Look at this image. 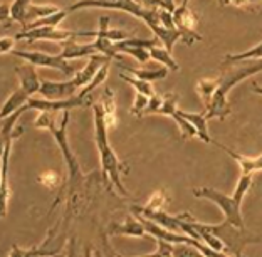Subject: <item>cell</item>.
<instances>
[{"label":"cell","instance_id":"8","mask_svg":"<svg viewBox=\"0 0 262 257\" xmlns=\"http://www.w3.org/2000/svg\"><path fill=\"white\" fill-rule=\"evenodd\" d=\"M173 20L175 27L182 32V40L187 46H192L196 40H202V35L196 32L199 26V17L188 5H180L173 10Z\"/></svg>","mask_w":262,"mask_h":257},{"label":"cell","instance_id":"6","mask_svg":"<svg viewBox=\"0 0 262 257\" xmlns=\"http://www.w3.org/2000/svg\"><path fill=\"white\" fill-rule=\"evenodd\" d=\"M12 54H14L15 57L27 61L29 64L37 66V68L56 69V71H59V73H62L64 76H68V77H73L77 73V69L69 64V61L62 56L61 52L56 54V56L40 52V51H14Z\"/></svg>","mask_w":262,"mask_h":257},{"label":"cell","instance_id":"18","mask_svg":"<svg viewBox=\"0 0 262 257\" xmlns=\"http://www.w3.org/2000/svg\"><path fill=\"white\" fill-rule=\"evenodd\" d=\"M31 98V94H29L26 89H22L19 86V89H15L14 93L10 94V96L5 99V103L2 106V113H0V116L5 118V116H10L12 113L19 111L22 106H26V103Z\"/></svg>","mask_w":262,"mask_h":257},{"label":"cell","instance_id":"10","mask_svg":"<svg viewBox=\"0 0 262 257\" xmlns=\"http://www.w3.org/2000/svg\"><path fill=\"white\" fill-rule=\"evenodd\" d=\"M81 91L79 86L76 84L74 77H71L68 81H42L39 94L47 99H66L71 96H76V93Z\"/></svg>","mask_w":262,"mask_h":257},{"label":"cell","instance_id":"31","mask_svg":"<svg viewBox=\"0 0 262 257\" xmlns=\"http://www.w3.org/2000/svg\"><path fill=\"white\" fill-rule=\"evenodd\" d=\"M15 37H2L0 40V52L2 54H9L15 51Z\"/></svg>","mask_w":262,"mask_h":257},{"label":"cell","instance_id":"14","mask_svg":"<svg viewBox=\"0 0 262 257\" xmlns=\"http://www.w3.org/2000/svg\"><path fill=\"white\" fill-rule=\"evenodd\" d=\"M110 235H129V237H148L150 234L146 232L141 219L138 215H129L123 224H115L111 227Z\"/></svg>","mask_w":262,"mask_h":257},{"label":"cell","instance_id":"3","mask_svg":"<svg viewBox=\"0 0 262 257\" xmlns=\"http://www.w3.org/2000/svg\"><path fill=\"white\" fill-rule=\"evenodd\" d=\"M202 229H205L208 232H212L213 235H217L220 241H222L225 246H227L229 255H242L246 247L249 244H255L259 242L257 237H254L251 232L246 230V227H237L234 224L224 220L222 224H204L199 222Z\"/></svg>","mask_w":262,"mask_h":257},{"label":"cell","instance_id":"13","mask_svg":"<svg viewBox=\"0 0 262 257\" xmlns=\"http://www.w3.org/2000/svg\"><path fill=\"white\" fill-rule=\"evenodd\" d=\"M37 66L34 64H29V66H17L15 68V73L17 77H19V84L22 89L34 96L35 93L40 91V86H42V81L39 79V74H37Z\"/></svg>","mask_w":262,"mask_h":257},{"label":"cell","instance_id":"1","mask_svg":"<svg viewBox=\"0 0 262 257\" xmlns=\"http://www.w3.org/2000/svg\"><path fill=\"white\" fill-rule=\"evenodd\" d=\"M94 111V140H96L99 158H101V170H103V178L106 183H113L121 195L128 197V190L121 182V161L118 155L113 150L108 140V124H106L104 110L101 103L93 104Z\"/></svg>","mask_w":262,"mask_h":257},{"label":"cell","instance_id":"32","mask_svg":"<svg viewBox=\"0 0 262 257\" xmlns=\"http://www.w3.org/2000/svg\"><path fill=\"white\" fill-rule=\"evenodd\" d=\"M252 91H254V93H257V94H260V96H262V86L255 84V82L252 84Z\"/></svg>","mask_w":262,"mask_h":257},{"label":"cell","instance_id":"16","mask_svg":"<svg viewBox=\"0 0 262 257\" xmlns=\"http://www.w3.org/2000/svg\"><path fill=\"white\" fill-rule=\"evenodd\" d=\"M61 44V54L68 59H79V57H91L94 54H98L96 47H94L93 42L89 44H77L74 39H68L62 40Z\"/></svg>","mask_w":262,"mask_h":257},{"label":"cell","instance_id":"22","mask_svg":"<svg viewBox=\"0 0 262 257\" xmlns=\"http://www.w3.org/2000/svg\"><path fill=\"white\" fill-rule=\"evenodd\" d=\"M255 59H262V40L251 47L249 51H244L239 54H227L224 59V66H232V64H239L244 61H255Z\"/></svg>","mask_w":262,"mask_h":257},{"label":"cell","instance_id":"24","mask_svg":"<svg viewBox=\"0 0 262 257\" xmlns=\"http://www.w3.org/2000/svg\"><path fill=\"white\" fill-rule=\"evenodd\" d=\"M220 82H222V77H219V79H208L207 77V79H200L196 82V91H199V96L204 106H207L208 101L215 94V91L220 88Z\"/></svg>","mask_w":262,"mask_h":257},{"label":"cell","instance_id":"7","mask_svg":"<svg viewBox=\"0 0 262 257\" xmlns=\"http://www.w3.org/2000/svg\"><path fill=\"white\" fill-rule=\"evenodd\" d=\"M88 96H82V94L77 93L76 96L66 98V99H47V98H34L31 96L26 106H22L20 110L26 113L29 110H35L40 113H61L66 110H73V108H79L86 103Z\"/></svg>","mask_w":262,"mask_h":257},{"label":"cell","instance_id":"11","mask_svg":"<svg viewBox=\"0 0 262 257\" xmlns=\"http://www.w3.org/2000/svg\"><path fill=\"white\" fill-rule=\"evenodd\" d=\"M10 138H2V175H0V195H2V217L7 215L9 208V199H10V188H9V160H10V148H12Z\"/></svg>","mask_w":262,"mask_h":257},{"label":"cell","instance_id":"2","mask_svg":"<svg viewBox=\"0 0 262 257\" xmlns=\"http://www.w3.org/2000/svg\"><path fill=\"white\" fill-rule=\"evenodd\" d=\"M68 124H69V110L61 111V118L59 119L56 118V113H40L37 119H35V126L49 131V133L54 136L59 148H61V153L69 172L71 192H74L77 188V185L82 180V172H81V165H79V161H77L76 155L71 150V145L68 140Z\"/></svg>","mask_w":262,"mask_h":257},{"label":"cell","instance_id":"27","mask_svg":"<svg viewBox=\"0 0 262 257\" xmlns=\"http://www.w3.org/2000/svg\"><path fill=\"white\" fill-rule=\"evenodd\" d=\"M120 79L126 81L128 84L133 86L136 89V93L146 94V96H155V91H153L150 81L140 79V77H136V76H128V74H124V73H120Z\"/></svg>","mask_w":262,"mask_h":257},{"label":"cell","instance_id":"20","mask_svg":"<svg viewBox=\"0 0 262 257\" xmlns=\"http://www.w3.org/2000/svg\"><path fill=\"white\" fill-rule=\"evenodd\" d=\"M150 54H151L153 61L160 62L162 66H165V68H168L170 71H173V73H177V71L180 69V66H178L177 59H173V56H171V51L166 49L163 44H162V47H160L158 44L150 47Z\"/></svg>","mask_w":262,"mask_h":257},{"label":"cell","instance_id":"12","mask_svg":"<svg viewBox=\"0 0 262 257\" xmlns=\"http://www.w3.org/2000/svg\"><path fill=\"white\" fill-rule=\"evenodd\" d=\"M110 61H111V57L104 56V54H94V56L89 57V61L84 68H82L81 71H77V73L73 76L76 84L79 86V89L86 88L89 82L93 81V77L98 74V71L103 68L104 64H108Z\"/></svg>","mask_w":262,"mask_h":257},{"label":"cell","instance_id":"29","mask_svg":"<svg viewBox=\"0 0 262 257\" xmlns=\"http://www.w3.org/2000/svg\"><path fill=\"white\" fill-rule=\"evenodd\" d=\"M138 2L143 4L148 9H166L170 12H173L177 9L173 0H138Z\"/></svg>","mask_w":262,"mask_h":257},{"label":"cell","instance_id":"9","mask_svg":"<svg viewBox=\"0 0 262 257\" xmlns=\"http://www.w3.org/2000/svg\"><path fill=\"white\" fill-rule=\"evenodd\" d=\"M257 73H262V59H255V61H244L242 66L229 71V73H225L222 76V82H220L219 91H222L224 94H229V91L235 84H239V82L249 79V77H252Z\"/></svg>","mask_w":262,"mask_h":257},{"label":"cell","instance_id":"25","mask_svg":"<svg viewBox=\"0 0 262 257\" xmlns=\"http://www.w3.org/2000/svg\"><path fill=\"white\" fill-rule=\"evenodd\" d=\"M32 4V0H14L10 4V20L26 26V15L29 10V5Z\"/></svg>","mask_w":262,"mask_h":257},{"label":"cell","instance_id":"15","mask_svg":"<svg viewBox=\"0 0 262 257\" xmlns=\"http://www.w3.org/2000/svg\"><path fill=\"white\" fill-rule=\"evenodd\" d=\"M230 104L227 101V94H224L222 91H215V94L212 96V99L208 101V104L205 106V115L208 119H225L230 115Z\"/></svg>","mask_w":262,"mask_h":257},{"label":"cell","instance_id":"21","mask_svg":"<svg viewBox=\"0 0 262 257\" xmlns=\"http://www.w3.org/2000/svg\"><path fill=\"white\" fill-rule=\"evenodd\" d=\"M57 10H61V9H59L57 5H52V4H44V5L31 4V5H29L27 15H26V26H24L22 29L29 27L32 22L42 19V17H47V15H51V14H56Z\"/></svg>","mask_w":262,"mask_h":257},{"label":"cell","instance_id":"17","mask_svg":"<svg viewBox=\"0 0 262 257\" xmlns=\"http://www.w3.org/2000/svg\"><path fill=\"white\" fill-rule=\"evenodd\" d=\"M215 145H217V143H215ZM217 146L220 148V150H224L225 153H227L229 157L234 158L237 163H239L242 173H252V175H254L255 172L262 170V155H259V157H244V155L230 150V148L224 146V145H217Z\"/></svg>","mask_w":262,"mask_h":257},{"label":"cell","instance_id":"19","mask_svg":"<svg viewBox=\"0 0 262 257\" xmlns=\"http://www.w3.org/2000/svg\"><path fill=\"white\" fill-rule=\"evenodd\" d=\"M180 113L196 128V133H199L200 140H204L205 143H213L210 135H208V128H207L208 118H207L205 113H187V111H182V110H180Z\"/></svg>","mask_w":262,"mask_h":257},{"label":"cell","instance_id":"35","mask_svg":"<svg viewBox=\"0 0 262 257\" xmlns=\"http://www.w3.org/2000/svg\"><path fill=\"white\" fill-rule=\"evenodd\" d=\"M190 0H182V5H188Z\"/></svg>","mask_w":262,"mask_h":257},{"label":"cell","instance_id":"28","mask_svg":"<svg viewBox=\"0 0 262 257\" xmlns=\"http://www.w3.org/2000/svg\"><path fill=\"white\" fill-rule=\"evenodd\" d=\"M101 106L104 110V116H106V124L108 126H113L116 123V103H115V98H113V93L110 89H106L103 101H101Z\"/></svg>","mask_w":262,"mask_h":257},{"label":"cell","instance_id":"33","mask_svg":"<svg viewBox=\"0 0 262 257\" xmlns=\"http://www.w3.org/2000/svg\"><path fill=\"white\" fill-rule=\"evenodd\" d=\"M217 2H219L220 5H230L232 0H217Z\"/></svg>","mask_w":262,"mask_h":257},{"label":"cell","instance_id":"30","mask_svg":"<svg viewBox=\"0 0 262 257\" xmlns=\"http://www.w3.org/2000/svg\"><path fill=\"white\" fill-rule=\"evenodd\" d=\"M166 197H165V192H157V194H153V197L150 200H148V204L146 207H150V208H163L166 205Z\"/></svg>","mask_w":262,"mask_h":257},{"label":"cell","instance_id":"26","mask_svg":"<svg viewBox=\"0 0 262 257\" xmlns=\"http://www.w3.org/2000/svg\"><path fill=\"white\" fill-rule=\"evenodd\" d=\"M170 118L173 119V121H177L178 128H180V135H182V138H183V140L193 138V136H199V133H196V128L193 126L192 123L188 121V119H187L185 116L182 115L180 110H177Z\"/></svg>","mask_w":262,"mask_h":257},{"label":"cell","instance_id":"5","mask_svg":"<svg viewBox=\"0 0 262 257\" xmlns=\"http://www.w3.org/2000/svg\"><path fill=\"white\" fill-rule=\"evenodd\" d=\"M77 37H96V32H82V31H66L59 29V26H40L34 29H26L15 35L17 40H27V42H35V40H52V42H62L68 39Z\"/></svg>","mask_w":262,"mask_h":257},{"label":"cell","instance_id":"34","mask_svg":"<svg viewBox=\"0 0 262 257\" xmlns=\"http://www.w3.org/2000/svg\"><path fill=\"white\" fill-rule=\"evenodd\" d=\"M260 0H247V5H257Z\"/></svg>","mask_w":262,"mask_h":257},{"label":"cell","instance_id":"4","mask_svg":"<svg viewBox=\"0 0 262 257\" xmlns=\"http://www.w3.org/2000/svg\"><path fill=\"white\" fill-rule=\"evenodd\" d=\"M193 195L199 197V199H207V200L213 202V204L222 210L227 222L234 224L237 227H242V229L246 227L244 225L242 212H241L242 202L237 200L234 195H225V194L219 192V190H215V188H210V187L193 188Z\"/></svg>","mask_w":262,"mask_h":257},{"label":"cell","instance_id":"23","mask_svg":"<svg viewBox=\"0 0 262 257\" xmlns=\"http://www.w3.org/2000/svg\"><path fill=\"white\" fill-rule=\"evenodd\" d=\"M121 69L128 71V73H131L133 76L140 77V79H145V81H160V79H165L166 76H168V68H165V66H162V68H157V69H133V68H126V66H121Z\"/></svg>","mask_w":262,"mask_h":257}]
</instances>
